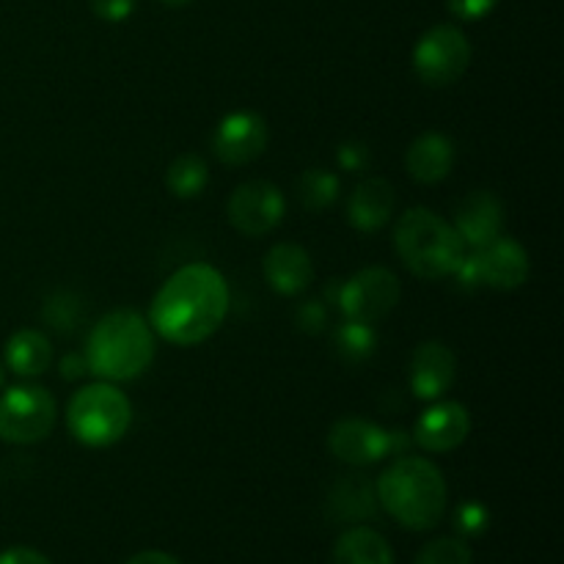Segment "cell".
Here are the masks:
<instances>
[{
	"instance_id": "44dd1931",
	"label": "cell",
	"mask_w": 564,
	"mask_h": 564,
	"mask_svg": "<svg viewBox=\"0 0 564 564\" xmlns=\"http://www.w3.org/2000/svg\"><path fill=\"white\" fill-rule=\"evenodd\" d=\"M334 564H394V551L383 534L358 523L336 540Z\"/></svg>"
},
{
	"instance_id": "83f0119b",
	"label": "cell",
	"mask_w": 564,
	"mask_h": 564,
	"mask_svg": "<svg viewBox=\"0 0 564 564\" xmlns=\"http://www.w3.org/2000/svg\"><path fill=\"white\" fill-rule=\"evenodd\" d=\"M336 163L347 174H364L369 169V163H372V152H369L367 143L345 141L336 149Z\"/></svg>"
},
{
	"instance_id": "ac0fdd59",
	"label": "cell",
	"mask_w": 564,
	"mask_h": 564,
	"mask_svg": "<svg viewBox=\"0 0 564 564\" xmlns=\"http://www.w3.org/2000/svg\"><path fill=\"white\" fill-rule=\"evenodd\" d=\"M455 165V143L444 132H422L405 152V169L419 185H438Z\"/></svg>"
},
{
	"instance_id": "f546056e",
	"label": "cell",
	"mask_w": 564,
	"mask_h": 564,
	"mask_svg": "<svg viewBox=\"0 0 564 564\" xmlns=\"http://www.w3.org/2000/svg\"><path fill=\"white\" fill-rule=\"evenodd\" d=\"M295 319L297 328L306 330V334H319V330H325V325H328V308L323 306V301H306L297 308Z\"/></svg>"
},
{
	"instance_id": "d4e9b609",
	"label": "cell",
	"mask_w": 564,
	"mask_h": 564,
	"mask_svg": "<svg viewBox=\"0 0 564 564\" xmlns=\"http://www.w3.org/2000/svg\"><path fill=\"white\" fill-rule=\"evenodd\" d=\"M42 317L44 323H47L53 330H58V334H72V330L77 328V323L83 319L80 297L64 290L53 292V295L44 301Z\"/></svg>"
},
{
	"instance_id": "cb8c5ba5",
	"label": "cell",
	"mask_w": 564,
	"mask_h": 564,
	"mask_svg": "<svg viewBox=\"0 0 564 564\" xmlns=\"http://www.w3.org/2000/svg\"><path fill=\"white\" fill-rule=\"evenodd\" d=\"M334 347L345 364H364L375 356V350H378V330L369 323L345 319V323L334 330Z\"/></svg>"
},
{
	"instance_id": "8fae6325",
	"label": "cell",
	"mask_w": 564,
	"mask_h": 564,
	"mask_svg": "<svg viewBox=\"0 0 564 564\" xmlns=\"http://www.w3.org/2000/svg\"><path fill=\"white\" fill-rule=\"evenodd\" d=\"M328 449L345 466L367 468L383 460L394 449V435L369 419L347 416L330 427Z\"/></svg>"
},
{
	"instance_id": "5b68a950",
	"label": "cell",
	"mask_w": 564,
	"mask_h": 564,
	"mask_svg": "<svg viewBox=\"0 0 564 564\" xmlns=\"http://www.w3.org/2000/svg\"><path fill=\"white\" fill-rule=\"evenodd\" d=\"M132 424V402L121 389H116L108 380L83 386L75 391L66 405V427L72 438L80 441L91 449L113 446L130 433Z\"/></svg>"
},
{
	"instance_id": "4fadbf2b",
	"label": "cell",
	"mask_w": 564,
	"mask_h": 564,
	"mask_svg": "<svg viewBox=\"0 0 564 564\" xmlns=\"http://www.w3.org/2000/svg\"><path fill=\"white\" fill-rule=\"evenodd\" d=\"M468 433H471V413L455 400H435L413 424V441L433 455H446L463 446Z\"/></svg>"
},
{
	"instance_id": "9c48e42d",
	"label": "cell",
	"mask_w": 564,
	"mask_h": 564,
	"mask_svg": "<svg viewBox=\"0 0 564 564\" xmlns=\"http://www.w3.org/2000/svg\"><path fill=\"white\" fill-rule=\"evenodd\" d=\"M402 297V284L389 268H364L339 286V303L345 319L358 323H380L397 308Z\"/></svg>"
},
{
	"instance_id": "e575fe53",
	"label": "cell",
	"mask_w": 564,
	"mask_h": 564,
	"mask_svg": "<svg viewBox=\"0 0 564 564\" xmlns=\"http://www.w3.org/2000/svg\"><path fill=\"white\" fill-rule=\"evenodd\" d=\"M160 3L171 6V9H176V6H185V3H191V0H160Z\"/></svg>"
},
{
	"instance_id": "f1b7e54d",
	"label": "cell",
	"mask_w": 564,
	"mask_h": 564,
	"mask_svg": "<svg viewBox=\"0 0 564 564\" xmlns=\"http://www.w3.org/2000/svg\"><path fill=\"white\" fill-rule=\"evenodd\" d=\"M94 17L102 22H124L135 11L138 0H88Z\"/></svg>"
},
{
	"instance_id": "603a6c76",
	"label": "cell",
	"mask_w": 564,
	"mask_h": 564,
	"mask_svg": "<svg viewBox=\"0 0 564 564\" xmlns=\"http://www.w3.org/2000/svg\"><path fill=\"white\" fill-rule=\"evenodd\" d=\"M341 180L328 169H306L297 180V198L308 213H323L339 202Z\"/></svg>"
},
{
	"instance_id": "ffe728a7",
	"label": "cell",
	"mask_w": 564,
	"mask_h": 564,
	"mask_svg": "<svg viewBox=\"0 0 564 564\" xmlns=\"http://www.w3.org/2000/svg\"><path fill=\"white\" fill-rule=\"evenodd\" d=\"M53 341L36 328H22L9 336L3 350V364L17 378H39L53 367Z\"/></svg>"
},
{
	"instance_id": "1f68e13d",
	"label": "cell",
	"mask_w": 564,
	"mask_h": 564,
	"mask_svg": "<svg viewBox=\"0 0 564 564\" xmlns=\"http://www.w3.org/2000/svg\"><path fill=\"white\" fill-rule=\"evenodd\" d=\"M0 564H53V562H50L42 551L17 545V549H9L0 554Z\"/></svg>"
},
{
	"instance_id": "4dcf8cb0",
	"label": "cell",
	"mask_w": 564,
	"mask_h": 564,
	"mask_svg": "<svg viewBox=\"0 0 564 564\" xmlns=\"http://www.w3.org/2000/svg\"><path fill=\"white\" fill-rule=\"evenodd\" d=\"M499 6V0H446V9L463 22L485 20Z\"/></svg>"
},
{
	"instance_id": "ba28073f",
	"label": "cell",
	"mask_w": 564,
	"mask_h": 564,
	"mask_svg": "<svg viewBox=\"0 0 564 564\" xmlns=\"http://www.w3.org/2000/svg\"><path fill=\"white\" fill-rule=\"evenodd\" d=\"M529 270H532V262H529L527 248L512 237L501 235L488 246L474 248V257L463 259L457 273L471 286L510 292L527 284Z\"/></svg>"
},
{
	"instance_id": "d590c367",
	"label": "cell",
	"mask_w": 564,
	"mask_h": 564,
	"mask_svg": "<svg viewBox=\"0 0 564 564\" xmlns=\"http://www.w3.org/2000/svg\"><path fill=\"white\" fill-rule=\"evenodd\" d=\"M3 380H6V364H0V389H3Z\"/></svg>"
},
{
	"instance_id": "4316f807",
	"label": "cell",
	"mask_w": 564,
	"mask_h": 564,
	"mask_svg": "<svg viewBox=\"0 0 564 564\" xmlns=\"http://www.w3.org/2000/svg\"><path fill=\"white\" fill-rule=\"evenodd\" d=\"M455 529L463 540L466 538H482L490 527V512L482 501H463L455 510Z\"/></svg>"
},
{
	"instance_id": "5bb4252c",
	"label": "cell",
	"mask_w": 564,
	"mask_h": 564,
	"mask_svg": "<svg viewBox=\"0 0 564 564\" xmlns=\"http://www.w3.org/2000/svg\"><path fill=\"white\" fill-rule=\"evenodd\" d=\"M455 231L466 248H482L488 242L499 240L507 226L505 202L494 191H474L457 204L455 209Z\"/></svg>"
},
{
	"instance_id": "d6986e66",
	"label": "cell",
	"mask_w": 564,
	"mask_h": 564,
	"mask_svg": "<svg viewBox=\"0 0 564 564\" xmlns=\"http://www.w3.org/2000/svg\"><path fill=\"white\" fill-rule=\"evenodd\" d=\"M328 516L336 523H364L378 512V490L364 474H345L328 490Z\"/></svg>"
},
{
	"instance_id": "484cf974",
	"label": "cell",
	"mask_w": 564,
	"mask_h": 564,
	"mask_svg": "<svg viewBox=\"0 0 564 564\" xmlns=\"http://www.w3.org/2000/svg\"><path fill=\"white\" fill-rule=\"evenodd\" d=\"M416 564H474V551L463 538H438L419 551Z\"/></svg>"
},
{
	"instance_id": "277c9868",
	"label": "cell",
	"mask_w": 564,
	"mask_h": 564,
	"mask_svg": "<svg viewBox=\"0 0 564 564\" xmlns=\"http://www.w3.org/2000/svg\"><path fill=\"white\" fill-rule=\"evenodd\" d=\"M394 246L402 264L427 281L455 275L466 259V242L455 226L427 207H413L394 226Z\"/></svg>"
},
{
	"instance_id": "7c38bea8",
	"label": "cell",
	"mask_w": 564,
	"mask_h": 564,
	"mask_svg": "<svg viewBox=\"0 0 564 564\" xmlns=\"http://www.w3.org/2000/svg\"><path fill=\"white\" fill-rule=\"evenodd\" d=\"M270 132L268 121L253 110H235V113L224 116L220 124L213 132V154L224 165H240L253 163L262 158L268 149Z\"/></svg>"
},
{
	"instance_id": "9a60e30c",
	"label": "cell",
	"mask_w": 564,
	"mask_h": 564,
	"mask_svg": "<svg viewBox=\"0 0 564 564\" xmlns=\"http://www.w3.org/2000/svg\"><path fill=\"white\" fill-rule=\"evenodd\" d=\"M457 358L444 341H422L413 350L411 367H408V383L411 391L424 402H435L455 386Z\"/></svg>"
},
{
	"instance_id": "2e32d148",
	"label": "cell",
	"mask_w": 564,
	"mask_h": 564,
	"mask_svg": "<svg viewBox=\"0 0 564 564\" xmlns=\"http://www.w3.org/2000/svg\"><path fill=\"white\" fill-rule=\"evenodd\" d=\"M262 273L270 290L284 297H295L312 286L314 262L306 248L297 242H279L264 253Z\"/></svg>"
},
{
	"instance_id": "7a4b0ae2",
	"label": "cell",
	"mask_w": 564,
	"mask_h": 564,
	"mask_svg": "<svg viewBox=\"0 0 564 564\" xmlns=\"http://www.w3.org/2000/svg\"><path fill=\"white\" fill-rule=\"evenodd\" d=\"M378 505L394 518L400 527L413 532H427L438 527L446 512L449 490L441 468L419 455H402L380 474Z\"/></svg>"
},
{
	"instance_id": "7402d4cb",
	"label": "cell",
	"mask_w": 564,
	"mask_h": 564,
	"mask_svg": "<svg viewBox=\"0 0 564 564\" xmlns=\"http://www.w3.org/2000/svg\"><path fill=\"white\" fill-rule=\"evenodd\" d=\"M209 185V165L202 154L185 152L165 171V187L176 198H198Z\"/></svg>"
},
{
	"instance_id": "836d02e7",
	"label": "cell",
	"mask_w": 564,
	"mask_h": 564,
	"mask_svg": "<svg viewBox=\"0 0 564 564\" xmlns=\"http://www.w3.org/2000/svg\"><path fill=\"white\" fill-rule=\"evenodd\" d=\"M127 564H182L176 556L165 554V551H141V554L130 556V562Z\"/></svg>"
},
{
	"instance_id": "d6a6232c",
	"label": "cell",
	"mask_w": 564,
	"mask_h": 564,
	"mask_svg": "<svg viewBox=\"0 0 564 564\" xmlns=\"http://www.w3.org/2000/svg\"><path fill=\"white\" fill-rule=\"evenodd\" d=\"M61 375H64V380H80L83 375H88L86 356H80V352H66L61 358Z\"/></svg>"
},
{
	"instance_id": "52a82bcc",
	"label": "cell",
	"mask_w": 564,
	"mask_h": 564,
	"mask_svg": "<svg viewBox=\"0 0 564 564\" xmlns=\"http://www.w3.org/2000/svg\"><path fill=\"white\" fill-rule=\"evenodd\" d=\"M471 64V42L455 25H435L422 33L413 47V69L422 83L446 88L460 80Z\"/></svg>"
},
{
	"instance_id": "6da1fadb",
	"label": "cell",
	"mask_w": 564,
	"mask_h": 564,
	"mask_svg": "<svg viewBox=\"0 0 564 564\" xmlns=\"http://www.w3.org/2000/svg\"><path fill=\"white\" fill-rule=\"evenodd\" d=\"M229 284L213 264H185L158 290L149 306L154 336L176 347H193L218 334L231 306Z\"/></svg>"
},
{
	"instance_id": "e0dca14e",
	"label": "cell",
	"mask_w": 564,
	"mask_h": 564,
	"mask_svg": "<svg viewBox=\"0 0 564 564\" xmlns=\"http://www.w3.org/2000/svg\"><path fill=\"white\" fill-rule=\"evenodd\" d=\"M394 187L380 176H367L352 187L350 198H347V220L352 229L372 235V231L389 226V220L394 218Z\"/></svg>"
},
{
	"instance_id": "3957f363",
	"label": "cell",
	"mask_w": 564,
	"mask_h": 564,
	"mask_svg": "<svg viewBox=\"0 0 564 564\" xmlns=\"http://www.w3.org/2000/svg\"><path fill=\"white\" fill-rule=\"evenodd\" d=\"M154 350L158 345L149 319L132 308H116L94 325L83 356L88 372L97 380L127 383L141 378L152 367Z\"/></svg>"
},
{
	"instance_id": "30bf717a",
	"label": "cell",
	"mask_w": 564,
	"mask_h": 564,
	"mask_svg": "<svg viewBox=\"0 0 564 564\" xmlns=\"http://www.w3.org/2000/svg\"><path fill=\"white\" fill-rule=\"evenodd\" d=\"M286 213V198L273 182L251 180L231 191L226 202L229 224L246 237H264L279 229Z\"/></svg>"
},
{
	"instance_id": "8992f818",
	"label": "cell",
	"mask_w": 564,
	"mask_h": 564,
	"mask_svg": "<svg viewBox=\"0 0 564 564\" xmlns=\"http://www.w3.org/2000/svg\"><path fill=\"white\" fill-rule=\"evenodd\" d=\"M58 422V405L44 386H11L0 394V441L31 446L47 438Z\"/></svg>"
}]
</instances>
